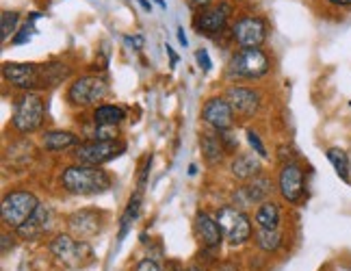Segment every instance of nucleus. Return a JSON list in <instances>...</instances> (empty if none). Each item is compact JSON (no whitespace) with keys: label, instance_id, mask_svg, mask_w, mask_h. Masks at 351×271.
<instances>
[{"label":"nucleus","instance_id":"15","mask_svg":"<svg viewBox=\"0 0 351 271\" xmlns=\"http://www.w3.org/2000/svg\"><path fill=\"white\" fill-rule=\"evenodd\" d=\"M274 191V185L271 180L267 178V176H256V178L247 180V185H243L239 191L232 196V204L239 209V207H250V204H263L267 202L269 193Z\"/></svg>","mask_w":351,"mask_h":271},{"label":"nucleus","instance_id":"34","mask_svg":"<svg viewBox=\"0 0 351 271\" xmlns=\"http://www.w3.org/2000/svg\"><path fill=\"white\" fill-rule=\"evenodd\" d=\"M328 5L332 7H339V9H349L351 7V0H326Z\"/></svg>","mask_w":351,"mask_h":271},{"label":"nucleus","instance_id":"27","mask_svg":"<svg viewBox=\"0 0 351 271\" xmlns=\"http://www.w3.org/2000/svg\"><path fill=\"white\" fill-rule=\"evenodd\" d=\"M18 24H20V11H3L0 16V37L3 42H7L9 35H16L18 33Z\"/></svg>","mask_w":351,"mask_h":271},{"label":"nucleus","instance_id":"6","mask_svg":"<svg viewBox=\"0 0 351 271\" xmlns=\"http://www.w3.org/2000/svg\"><path fill=\"white\" fill-rule=\"evenodd\" d=\"M215 220L219 222L223 230V239L230 243L232 248H239L243 243L252 239V220L237 207H221L215 215Z\"/></svg>","mask_w":351,"mask_h":271},{"label":"nucleus","instance_id":"35","mask_svg":"<svg viewBox=\"0 0 351 271\" xmlns=\"http://www.w3.org/2000/svg\"><path fill=\"white\" fill-rule=\"evenodd\" d=\"M13 235H3V254H9V248H13Z\"/></svg>","mask_w":351,"mask_h":271},{"label":"nucleus","instance_id":"36","mask_svg":"<svg viewBox=\"0 0 351 271\" xmlns=\"http://www.w3.org/2000/svg\"><path fill=\"white\" fill-rule=\"evenodd\" d=\"M189 3H191L195 9H206V7H210L213 0H189Z\"/></svg>","mask_w":351,"mask_h":271},{"label":"nucleus","instance_id":"20","mask_svg":"<svg viewBox=\"0 0 351 271\" xmlns=\"http://www.w3.org/2000/svg\"><path fill=\"white\" fill-rule=\"evenodd\" d=\"M126 119V111L117 104H98L93 108V124L98 128H115Z\"/></svg>","mask_w":351,"mask_h":271},{"label":"nucleus","instance_id":"30","mask_svg":"<svg viewBox=\"0 0 351 271\" xmlns=\"http://www.w3.org/2000/svg\"><path fill=\"white\" fill-rule=\"evenodd\" d=\"M195 61H197V65H199V70H202V72H210L213 63H210V57H208V52H206L204 48H199V50L195 52Z\"/></svg>","mask_w":351,"mask_h":271},{"label":"nucleus","instance_id":"2","mask_svg":"<svg viewBox=\"0 0 351 271\" xmlns=\"http://www.w3.org/2000/svg\"><path fill=\"white\" fill-rule=\"evenodd\" d=\"M59 182L65 191L72 196H100L104 191H109L113 178H111V174L102 167L74 163V165L65 167L61 172Z\"/></svg>","mask_w":351,"mask_h":271},{"label":"nucleus","instance_id":"18","mask_svg":"<svg viewBox=\"0 0 351 271\" xmlns=\"http://www.w3.org/2000/svg\"><path fill=\"white\" fill-rule=\"evenodd\" d=\"M48 228H50V209L44 207V204H39L37 211L18 228V235L22 239H26V241H29V239H39Z\"/></svg>","mask_w":351,"mask_h":271},{"label":"nucleus","instance_id":"29","mask_svg":"<svg viewBox=\"0 0 351 271\" xmlns=\"http://www.w3.org/2000/svg\"><path fill=\"white\" fill-rule=\"evenodd\" d=\"M33 22H26L22 29H18V33L11 37V44L13 46H20V44H26V42H31V37H33Z\"/></svg>","mask_w":351,"mask_h":271},{"label":"nucleus","instance_id":"5","mask_svg":"<svg viewBox=\"0 0 351 271\" xmlns=\"http://www.w3.org/2000/svg\"><path fill=\"white\" fill-rule=\"evenodd\" d=\"M42 202L37 200L35 193L31 191H11L3 198V204H0V215H3V224L7 228H20L29 217L37 211V207Z\"/></svg>","mask_w":351,"mask_h":271},{"label":"nucleus","instance_id":"16","mask_svg":"<svg viewBox=\"0 0 351 271\" xmlns=\"http://www.w3.org/2000/svg\"><path fill=\"white\" fill-rule=\"evenodd\" d=\"M195 237L199 239V243L204 246L206 250H215L221 246L223 241V230L219 226V222L215 220L213 215H208L206 211H199L195 215Z\"/></svg>","mask_w":351,"mask_h":271},{"label":"nucleus","instance_id":"19","mask_svg":"<svg viewBox=\"0 0 351 271\" xmlns=\"http://www.w3.org/2000/svg\"><path fill=\"white\" fill-rule=\"evenodd\" d=\"M42 143L46 148V152H65L70 150V148H76L80 143V139L72 130H46L44 137H42Z\"/></svg>","mask_w":351,"mask_h":271},{"label":"nucleus","instance_id":"25","mask_svg":"<svg viewBox=\"0 0 351 271\" xmlns=\"http://www.w3.org/2000/svg\"><path fill=\"white\" fill-rule=\"evenodd\" d=\"M139 213H141V189H137V193L128 200V207H126L124 215H121V220H119V243L126 239L132 224L139 220Z\"/></svg>","mask_w":351,"mask_h":271},{"label":"nucleus","instance_id":"13","mask_svg":"<svg viewBox=\"0 0 351 271\" xmlns=\"http://www.w3.org/2000/svg\"><path fill=\"white\" fill-rule=\"evenodd\" d=\"M202 119L217 132L230 130L234 124V111L226 96H213L202 104Z\"/></svg>","mask_w":351,"mask_h":271},{"label":"nucleus","instance_id":"26","mask_svg":"<svg viewBox=\"0 0 351 271\" xmlns=\"http://www.w3.org/2000/svg\"><path fill=\"white\" fill-rule=\"evenodd\" d=\"M256 246H258L263 252H278L280 246H282V235L278 230H263L258 228V233H256Z\"/></svg>","mask_w":351,"mask_h":271},{"label":"nucleus","instance_id":"12","mask_svg":"<svg viewBox=\"0 0 351 271\" xmlns=\"http://www.w3.org/2000/svg\"><path fill=\"white\" fill-rule=\"evenodd\" d=\"M230 13H232L230 3H221V5H215V7L199 9L193 16V26H195V31L202 35H217L228 26Z\"/></svg>","mask_w":351,"mask_h":271},{"label":"nucleus","instance_id":"31","mask_svg":"<svg viewBox=\"0 0 351 271\" xmlns=\"http://www.w3.org/2000/svg\"><path fill=\"white\" fill-rule=\"evenodd\" d=\"M134 271H163V269H160V267L156 265V261H152V259H143V261L137 263Z\"/></svg>","mask_w":351,"mask_h":271},{"label":"nucleus","instance_id":"37","mask_svg":"<svg viewBox=\"0 0 351 271\" xmlns=\"http://www.w3.org/2000/svg\"><path fill=\"white\" fill-rule=\"evenodd\" d=\"M165 50H167V54H169V61H171V67H173L176 63H178V54H176V52H173V48H171L169 44L165 46Z\"/></svg>","mask_w":351,"mask_h":271},{"label":"nucleus","instance_id":"21","mask_svg":"<svg viewBox=\"0 0 351 271\" xmlns=\"http://www.w3.org/2000/svg\"><path fill=\"white\" fill-rule=\"evenodd\" d=\"M230 172L239 180H252L256 176H261V161L254 154H237L230 163Z\"/></svg>","mask_w":351,"mask_h":271},{"label":"nucleus","instance_id":"11","mask_svg":"<svg viewBox=\"0 0 351 271\" xmlns=\"http://www.w3.org/2000/svg\"><path fill=\"white\" fill-rule=\"evenodd\" d=\"M232 37L241 48H261L267 42V22L258 16H243L232 24Z\"/></svg>","mask_w":351,"mask_h":271},{"label":"nucleus","instance_id":"10","mask_svg":"<svg viewBox=\"0 0 351 271\" xmlns=\"http://www.w3.org/2000/svg\"><path fill=\"white\" fill-rule=\"evenodd\" d=\"M278 191L289 204H302L306 198V174L297 161L285 163L278 174Z\"/></svg>","mask_w":351,"mask_h":271},{"label":"nucleus","instance_id":"24","mask_svg":"<svg viewBox=\"0 0 351 271\" xmlns=\"http://www.w3.org/2000/svg\"><path fill=\"white\" fill-rule=\"evenodd\" d=\"M330 165L334 167L336 176L345 182V185H351V158L345 150H341V148H330V150L326 152Z\"/></svg>","mask_w":351,"mask_h":271},{"label":"nucleus","instance_id":"1","mask_svg":"<svg viewBox=\"0 0 351 271\" xmlns=\"http://www.w3.org/2000/svg\"><path fill=\"white\" fill-rule=\"evenodd\" d=\"M3 76L9 85L20 91L50 89L57 87L63 78L70 76V67L65 63H5Z\"/></svg>","mask_w":351,"mask_h":271},{"label":"nucleus","instance_id":"28","mask_svg":"<svg viewBox=\"0 0 351 271\" xmlns=\"http://www.w3.org/2000/svg\"><path fill=\"white\" fill-rule=\"evenodd\" d=\"M245 132H247V141H250V145H252V150L256 152V156L269 158V152H267V148H265V143H263V139H261V134L256 132L254 128H247Z\"/></svg>","mask_w":351,"mask_h":271},{"label":"nucleus","instance_id":"23","mask_svg":"<svg viewBox=\"0 0 351 271\" xmlns=\"http://www.w3.org/2000/svg\"><path fill=\"white\" fill-rule=\"evenodd\" d=\"M280 220H282L280 207L276 204V202H271V200L263 202V204H261L258 209H256V213H254V222H256V226L263 228V230H278Z\"/></svg>","mask_w":351,"mask_h":271},{"label":"nucleus","instance_id":"9","mask_svg":"<svg viewBox=\"0 0 351 271\" xmlns=\"http://www.w3.org/2000/svg\"><path fill=\"white\" fill-rule=\"evenodd\" d=\"M109 93V83L102 76H78L67 87L65 98L72 106H93Z\"/></svg>","mask_w":351,"mask_h":271},{"label":"nucleus","instance_id":"39","mask_svg":"<svg viewBox=\"0 0 351 271\" xmlns=\"http://www.w3.org/2000/svg\"><path fill=\"white\" fill-rule=\"evenodd\" d=\"M137 3L145 9V11H152V5L150 3H147V0H137Z\"/></svg>","mask_w":351,"mask_h":271},{"label":"nucleus","instance_id":"7","mask_svg":"<svg viewBox=\"0 0 351 271\" xmlns=\"http://www.w3.org/2000/svg\"><path fill=\"white\" fill-rule=\"evenodd\" d=\"M50 252L52 256L65 267H83L91 261V246L87 241H80V239H74L70 235H57L55 239L50 241Z\"/></svg>","mask_w":351,"mask_h":271},{"label":"nucleus","instance_id":"22","mask_svg":"<svg viewBox=\"0 0 351 271\" xmlns=\"http://www.w3.org/2000/svg\"><path fill=\"white\" fill-rule=\"evenodd\" d=\"M199 145H202V154H204V161L208 163L210 167L219 165V163L223 161V154H226V148L221 143V137L219 132H206L199 137Z\"/></svg>","mask_w":351,"mask_h":271},{"label":"nucleus","instance_id":"14","mask_svg":"<svg viewBox=\"0 0 351 271\" xmlns=\"http://www.w3.org/2000/svg\"><path fill=\"white\" fill-rule=\"evenodd\" d=\"M226 100L230 102L234 117H241V119L254 117L261 108V93L250 89V87H241V85L228 87Z\"/></svg>","mask_w":351,"mask_h":271},{"label":"nucleus","instance_id":"32","mask_svg":"<svg viewBox=\"0 0 351 271\" xmlns=\"http://www.w3.org/2000/svg\"><path fill=\"white\" fill-rule=\"evenodd\" d=\"M124 42H126L130 48H134V50H141V48L145 46L143 35H126V37H124Z\"/></svg>","mask_w":351,"mask_h":271},{"label":"nucleus","instance_id":"8","mask_svg":"<svg viewBox=\"0 0 351 271\" xmlns=\"http://www.w3.org/2000/svg\"><path fill=\"white\" fill-rule=\"evenodd\" d=\"M124 150H126V145L117 139H109V141L89 139V141H80L74 148V158L78 163H83V165L100 167L104 163L117 158L119 154H124Z\"/></svg>","mask_w":351,"mask_h":271},{"label":"nucleus","instance_id":"17","mask_svg":"<svg viewBox=\"0 0 351 271\" xmlns=\"http://www.w3.org/2000/svg\"><path fill=\"white\" fill-rule=\"evenodd\" d=\"M67 224H70V230L80 241H85V239L100 233V213L91 211V209L78 211L70 217V222Z\"/></svg>","mask_w":351,"mask_h":271},{"label":"nucleus","instance_id":"33","mask_svg":"<svg viewBox=\"0 0 351 271\" xmlns=\"http://www.w3.org/2000/svg\"><path fill=\"white\" fill-rule=\"evenodd\" d=\"M150 163H152V156H147L145 158V165L141 169V176H139V189L143 191V187H145V180H147V174H150Z\"/></svg>","mask_w":351,"mask_h":271},{"label":"nucleus","instance_id":"3","mask_svg":"<svg viewBox=\"0 0 351 271\" xmlns=\"http://www.w3.org/2000/svg\"><path fill=\"white\" fill-rule=\"evenodd\" d=\"M46 117V104L42 96L35 91H22L13 102V117L11 126L20 134H31L42 128Z\"/></svg>","mask_w":351,"mask_h":271},{"label":"nucleus","instance_id":"38","mask_svg":"<svg viewBox=\"0 0 351 271\" xmlns=\"http://www.w3.org/2000/svg\"><path fill=\"white\" fill-rule=\"evenodd\" d=\"M176 35H178V42H180V46H184L186 48V35H184V31H182V26H178V31H176Z\"/></svg>","mask_w":351,"mask_h":271},{"label":"nucleus","instance_id":"4","mask_svg":"<svg viewBox=\"0 0 351 271\" xmlns=\"http://www.w3.org/2000/svg\"><path fill=\"white\" fill-rule=\"evenodd\" d=\"M271 63L263 48H241L232 54L230 63L226 67L228 80H256L263 78Z\"/></svg>","mask_w":351,"mask_h":271},{"label":"nucleus","instance_id":"40","mask_svg":"<svg viewBox=\"0 0 351 271\" xmlns=\"http://www.w3.org/2000/svg\"><path fill=\"white\" fill-rule=\"evenodd\" d=\"M184 271H204V269H199V267H189V269H184Z\"/></svg>","mask_w":351,"mask_h":271}]
</instances>
